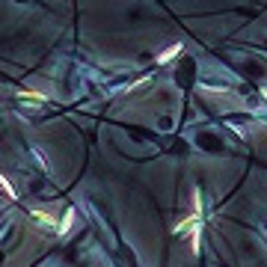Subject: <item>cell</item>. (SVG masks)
Wrapping results in <instances>:
<instances>
[{"instance_id":"6","label":"cell","mask_w":267,"mask_h":267,"mask_svg":"<svg viewBox=\"0 0 267 267\" xmlns=\"http://www.w3.org/2000/svg\"><path fill=\"white\" fill-rule=\"evenodd\" d=\"M0 190H3V193H6L9 199H18V193H15V187H12V184L6 181V175H0Z\"/></svg>"},{"instance_id":"5","label":"cell","mask_w":267,"mask_h":267,"mask_svg":"<svg viewBox=\"0 0 267 267\" xmlns=\"http://www.w3.org/2000/svg\"><path fill=\"white\" fill-rule=\"evenodd\" d=\"M18 98L21 101H36V104H45V95L42 92H36V89H18Z\"/></svg>"},{"instance_id":"1","label":"cell","mask_w":267,"mask_h":267,"mask_svg":"<svg viewBox=\"0 0 267 267\" xmlns=\"http://www.w3.org/2000/svg\"><path fill=\"white\" fill-rule=\"evenodd\" d=\"M199 220H202V214H196V211H193V214H190L187 220H181V223L175 226V234H187V232H193V229L199 226Z\"/></svg>"},{"instance_id":"4","label":"cell","mask_w":267,"mask_h":267,"mask_svg":"<svg viewBox=\"0 0 267 267\" xmlns=\"http://www.w3.org/2000/svg\"><path fill=\"white\" fill-rule=\"evenodd\" d=\"M74 217H77V214H74V208H66V214H63V220H60L57 232H60V234H66L68 229H71V223H74Z\"/></svg>"},{"instance_id":"7","label":"cell","mask_w":267,"mask_h":267,"mask_svg":"<svg viewBox=\"0 0 267 267\" xmlns=\"http://www.w3.org/2000/svg\"><path fill=\"white\" fill-rule=\"evenodd\" d=\"M193 211L202 214V193H199V190H193Z\"/></svg>"},{"instance_id":"8","label":"cell","mask_w":267,"mask_h":267,"mask_svg":"<svg viewBox=\"0 0 267 267\" xmlns=\"http://www.w3.org/2000/svg\"><path fill=\"white\" fill-rule=\"evenodd\" d=\"M264 98H267V89H264Z\"/></svg>"},{"instance_id":"2","label":"cell","mask_w":267,"mask_h":267,"mask_svg":"<svg viewBox=\"0 0 267 267\" xmlns=\"http://www.w3.org/2000/svg\"><path fill=\"white\" fill-rule=\"evenodd\" d=\"M181 51H184V48H181V42H175V45H169L167 51H161V54H158V63L164 66V63H169V60H175V57H178Z\"/></svg>"},{"instance_id":"3","label":"cell","mask_w":267,"mask_h":267,"mask_svg":"<svg viewBox=\"0 0 267 267\" xmlns=\"http://www.w3.org/2000/svg\"><path fill=\"white\" fill-rule=\"evenodd\" d=\"M33 220H39V223H42V226H48V229H57V226H60L48 211H39V208H33Z\"/></svg>"}]
</instances>
